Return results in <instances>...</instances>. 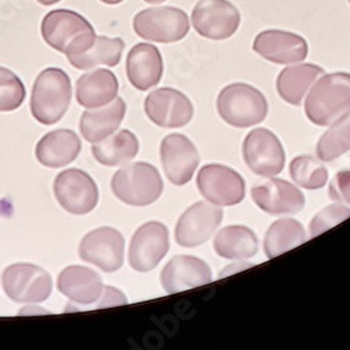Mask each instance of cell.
<instances>
[{"label": "cell", "instance_id": "1", "mask_svg": "<svg viewBox=\"0 0 350 350\" xmlns=\"http://www.w3.org/2000/svg\"><path fill=\"white\" fill-rule=\"evenodd\" d=\"M304 111L311 124L331 126L350 112V73L319 76L311 85Z\"/></svg>", "mask_w": 350, "mask_h": 350}, {"label": "cell", "instance_id": "2", "mask_svg": "<svg viewBox=\"0 0 350 350\" xmlns=\"http://www.w3.org/2000/svg\"><path fill=\"white\" fill-rule=\"evenodd\" d=\"M268 101L254 85L232 83L226 85L217 97L220 118L234 128H251L264 122L268 116Z\"/></svg>", "mask_w": 350, "mask_h": 350}, {"label": "cell", "instance_id": "3", "mask_svg": "<svg viewBox=\"0 0 350 350\" xmlns=\"http://www.w3.org/2000/svg\"><path fill=\"white\" fill-rule=\"evenodd\" d=\"M72 98L69 76L57 68L42 70L36 79L31 94V113L42 125H52L64 118Z\"/></svg>", "mask_w": 350, "mask_h": 350}, {"label": "cell", "instance_id": "4", "mask_svg": "<svg viewBox=\"0 0 350 350\" xmlns=\"http://www.w3.org/2000/svg\"><path fill=\"white\" fill-rule=\"evenodd\" d=\"M163 180L149 163H133L116 171L111 180L113 195L129 206H149L163 193Z\"/></svg>", "mask_w": 350, "mask_h": 350}, {"label": "cell", "instance_id": "5", "mask_svg": "<svg viewBox=\"0 0 350 350\" xmlns=\"http://www.w3.org/2000/svg\"><path fill=\"white\" fill-rule=\"evenodd\" d=\"M191 28L188 14L174 6L150 8L133 17V30L137 37L159 44H174L184 40Z\"/></svg>", "mask_w": 350, "mask_h": 350}, {"label": "cell", "instance_id": "6", "mask_svg": "<svg viewBox=\"0 0 350 350\" xmlns=\"http://www.w3.org/2000/svg\"><path fill=\"white\" fill-rule=\"evenodd\" d=\"M191 20L193 30L200 37L223 41L239 31L241 13L230 0H199Z\"/></svg>", "mask_w": 350, "mask_h": 350}, {"label": "cell", "instance_id": "7", "mask_svg": "<svg viewBox=\"0 0 350 350\" xmlns=\"http://www.w3.org/2000/svg\"><path fill=\"white\" fill-rule=\"evenodd\" d=\"M200 195L216 206H234L245 198L241 174L223 164L203 165L196 177Z\"/></svg>", "mask_w": 350, "mask_h": 350}, {"label": "cell", "instance_id": "8", "mask_svg": "<svg viewBox=\"0 0 350 350\" xmlns=\"http://www.w3.org/2000/svg\"><path fill=\"white\" fill-rule=\"evenodd\" d=\"M2 284L8 297L16 303H42L52 293L51 275L33 264L8 267L2 275Z\"/></svg>", "mask_w": 350, "mask_h": 350}, {"label": "cell", "instance_id": "9", "mask_svg": "<svg viewBox=\"0 0 350 350\" xmlns=\"http://www.w3.org/2000/svg\"><path fill=\"white\" fill-rule=\"evenodd\" d=\"M243 157L259 177H275L284 168L286 153L279 137L267 128L251 131L243 143Z\"/></svg>", "mask_w": 350, "mask_h": 350}, {"label": "cell", "instance_id": "10", "mask_svg": "<svg viewBox=\"0 0 350 350\" xmlns=\"http://www.w3.org/2000/svg\"><path fill=\"white\" fill-rule=\"evenodd\" d=\"M125 239L118 230L100 227L85 234L79 247V256L103 272L112 273L124 265Z\"/></svg>", "mask_w": 350, "mask_h": 350}, {"label": "cell", "instance_id": "11", "mask_svg": "<svg viewBox=\"0 0 350 350\" xmlns=\"http://www.w3.org/2000/svg\"><path fill=\"white\" fill-rule=\"evenodd\" d=\"M53 193L57 203L72 215H87L98 203V188L89 174L81 170H66L55 178Z\"/></svg>", "mask_w": 350, "mask_h": 350}, {"label": "cell", "instance_id": "12", "mask_svg": "<svg viewBox=\"0 0 350 350\" xmlns=\"http://www.w3.org/2000/svg\"><path fill=\"white\" fill-rule=\"evenodd\" d=\"M170 250L168 228L160 221L140 226L129 245V265L137 272L153 271Z\"/></svg>", "mask_w": 350, "mask_h": 350}, {"label": "cell", "instance_id": "13", "mask_svg": "<svg viewBox=\"0 0 350 350\" xmlns=\"http://www.w3.org/2000/svg\"><path fill=\"white\" fill-rule=\"evenodd\" d=\"M144 112L154 125L177 129L192 121L193 105L184 93L171 87H163L152 92L144 100Z\"/></svg>", "mask_w": 350, "mask_h": 350}, {"label": "cell", "instance_id": "14", "mask_svg": "<svg viewBox=\"0 0 350 350\" xmlns=\"http://www.w3.org/2000/svg\"><path fill=\"white\" fill-rule=\"evenodd\" d=\"M223 220V211L211 202H198L188 208L175 227L178 245L195 248L212 239Z\"/></svg>", "mask_w": 350, "mask_h": 350}, {"label": "cell", "instance_id": "15", "mask_svg": "<svg viewBox=\"0 0 350 350\" xmlns=\"http://www.w3.org/2000/svg\"><path fill=\"white\" fill-rule=\"evenodd\" d=\"M160 157L168 181L177 187H183L192 180L200 160L192 140L180 133H172L163 139Z\"/></svg>", "mask_w": 350, "mask_h": 350}, {"label": "cell", "instance_id": "16", "mask_svg": "<svg viewBox=\"0 0 350 350\" xmlns=\"http://www.w3.org/2000/svg\"><path fill=\"white\" fill-rule=\"evenodd\" d=\"M251 198L260 211L272 216L297 215L306 205V198L297 187L271 177L252 187Z\"/></svg>", "mask_w": 350, "mask_h": 350}, {"label": "cell", "instance_id": "17", "mask_svg": "<svg viewBox=\"0 0 350 350\" xmlns=\"http://www.w3.org/2000/svg\"><path fill=\"white\" fill-rule=\"evenodd\" d=\"M252 49L264 59L276 65H295L308 56V44L304 37L286 30H265L259 33Z\"/></svg>", "mask_w": 350, "mask_h": 350}, {"label": "cell", "instance_id": "18", "mask_svg": "<svg viewBox=\"0 0 350 350\" xmlns=\"http://www.w3.org/2000/svg\"><path fill=\"white\" fill-rule=\"evenodd\" d=\"M161 286L167 295L205 286L213 280L212 271L205 260L191 256L177 255L164 267L160 275Z\"/></svg>", "mask_w": 350, "mask_h": 350}, {"label": "cell", "instance_id": "19", "mask_svg": "<svg viewBox=\"0 0 350 350\" xmlns=\"http://www.w3.org/2000/svg\"><path fill=\"white\" fill-rule=\"evenodd\" d=\"M89 31H94V27L90 21L81 14L66 9L49 12L41 23L44 41L61 53H65L70 42H73L79 36Z\"/></svg>", "mask_w": 350, "mask_h": 350}, {"label": "cell", "instance_id": "20", "mask_svg": "<svg viewBox=\"0 0 350 350\" xmlns=\"http://www.w3.org/2000/svg\"><path fill=\"white\" fill-rule=\"evenodd\" d=\"M104 288L105 286L101 276L85 267H68L57 278V290L80 307L96 304L94 307L97 308L104 295Z\"/></svg>", "mask_w": 350, "mask_h": 350}, {"label": "cell", "instance_id": "21", "mask_svg": "<svg viewBox=\"0 0 350 350\" xmlns=\"http://www.w3.org/2000/svg\"><path fill=\"white\" fill-rule=\"evenodd\" d=\"M163 56L153 44L140 42L126 56V76L135 89L146 92L156 87L163 77Z\"/></svg>", "mask_w": 350, "mask_h": 350}, {"label": "cell", "instance_id": "22", "mask_svg": "<svg viewBox=\"0 0 350 350\" xmlns=\"http://www.w3.org/2000/svg\"><path fill=\"white\" fill-rule=\"evenodd\" d=\"M125 113L126 104L120 97L113 98L107 105L89 108L81 115L80 132L87 142H101L120 128L125 118Z\"/></svg>", "mask_w": 350, "mask_h": 350}, {"label": "cell", "instance_id": "23", "mask_svg": "<svg viewBox=\"0 0 350 350\" xmlns=\"http://www.w3.org/2000/svg\"><path fill=\"white\" fill-rule=\"evenodd\" d=\"M81 150L79 136L69 129L46 133L37 144V160L49 168H59L73 163Z\"/></svg>", "mask_w": 350, "mask_h": 350}, {"label": "cell", "instance_id": "24", "mask_svg": "<svg viewBox=\"0 0 350 350\" xmlns=\"http://www.w3.org/2000/svg\"><path fill=\"white\" fill-rule=\"evenodd\" d=\"M120 83L116 76L107 69H97L83 75L76 83V98L84 108L107 105L118 96Z\"/></svg>", "mask_w": 350, "mask_h": 350}, {"label": "cell", "instance_id": "25", "mask_svg": "<svg viewBox=\"0 0 350 350\" xmlns=\"http://www.w3.org/2000/svg\"><path fill=\"white\" fill-rule=\"evenodd\" d=\"M324 75V69L314 64H295L283 69L276 79L280 98L291 105H300L315 80Z\"/></svg>", "mask_w": 350, "mask_h": 350}, {"label": "cell", "instance_id": "26", "mask_svg": "<svg viewBox=\"0 0 350 350\" xmlns=\"http://www.w3.org/2000/svg\"><path fill=\"white\" fill-rule=\"evenodd\" d=\"M125 42L122 38L96 36L84 51L66 56L70 65L80 70H89L101 65L115 68L120 65Z\"/></svg>", "mask_w": 350, "mask_h": 350}, {"label": "cell", "instance_id": "27", "mask_svg": "<svg viewBox=\"0 0 350 350\" xmlns=\"http://www.w3.org/2000/svg\"><path fill=\"white\" fill-rule=\"evenodd\" d=\"M258 239L247 226H227L221 228L213 241L215 252L224 259L245 260L256 255Z\"/></svg>", "mask_w": 350, "mask_h": 350}, {"label": "cell", "instance_id": "28", "mask_svg": "<svg viewBox=\"0 0 350 350\" xmlns=\"http://www.w3.org/2000/svg\"><path fill=\"white\" fill-rule=\"evenodd\" d=\"M139 153V140L128 129L120 131L111 137H105L93 146L96 160L105 167L125 164Z\"/></svg>", "mask_w": 350, "mask_h": 350}, {"label": "cell", "instance_id": "29", "mask_svg": "<svg viewBox=\"0 0 350 350\" xmlns=\"http://www.w3.org/2000/svg\"><path fill=\"white\" fill-rule=\"evenodd\" d=\"M307 241L304 226L295 219H279L268 230L264 251L272 259L290 250H293Z\"/></svg>", "mask_w": 350, "mask_h": 350}, {"label": "cell", "instance_id": "30", "mask_svg": "<svg viewBox=\"0 0 350 350\" xmlns=\"http://www.w3.org/2000/svg\"><path fill=\"white\" fill-rule=\"evenodd\" d=\"M350 150V112L331 125L317 143V157L321 161H334Z\"/></svg>", "mask_w": 350, "mask_h": 350}, {"label": "cell", "instance_id": "31", "mask_svg": "<svg viewBox=\"0 0 350 350\" xmlns=\"http://www.w3.org/2000/svg\"><path fill=\"white\" fill-rule=\"evenodd\" d=\"M290 177L304 189H321L327 185L328 168L312 156H299L291 160Z\"/></svg>", "mask_w": 350, "mask_h": 350}, {"label": "cell", "instance_id": "32", "mask_svg": "<svg viewBox=\"0 0 350 350\" xmlns=\"http://www.w3.org/2000/svg\"><path fill=\"white\" fill-rule=\"evenodd\" d=\"M25 98V89L20 77L0 66V112L17 109Z\"/></svg>", "mask_w": 350, "mask_h": 350}, {"label": "cell", "instance_id": "33", "mask_svg": "<svg viewBox=\"0 0 350 350\" xmlns=\"http://www.w3.org/2000/svg\"><path fill=\"white\" fill-rule=\"evenodd\" d=\"M350 217V209L342 203H334V205L327 206L325 209L321 211L318 215H315L310 223V237L314 239L319 234H323L324 231L338 226L343 220Z\"/></svg>", "mask_w": 350, "mask_h": 350}, {"label": "cell", "instance_id": "34", "mask_svg": "<svg viewBox=\"0 0 350 350\" xmlns=\"http://www.w3.org/2000/svg\"><path fill=\"white\" fill-rule=\"evenodd\" d=\"M329 198L350 206V171L342 170L336 172L329 184Z\"/></svg>", "mask_w": 350, "mask_h": 350}, {"label": "cell", "instance_id": "35", "mask_svg": "<svg viewBox=\"0 0 350 350\" xmlns=\"http://www.w3.org/2000/svg\"><path fill=\"white\" fill-rule=\"evenodd\" d=\"M126 303H128L126 296L122 293L121 290L115 288V287H105L104 288V295H103L101 301L98 303L97 308L113 307V306H124Z\"/></svg>", "mask_w": 350, "mask_h": 350}, {"label": "cell", "instance_id": "36", "mask_svg": "<svg viewBox=\"0 0 350 350\" xmlns=\"http://www.w3.org/2000/svg\"><path fill=\"white\" fill-rule=\"evenodd\" d=\"M252 267H255L254 264H250V262H237V264H231V265H228V267H226L221 272H220V275H219V278H226V276H230V275H234V273H237V272H241V271H245V269H248V268H252Z\"/></svg>", "mask_w": 350, "mask_h": 350}, {"label": "cell", "instance_id": "37", "mask_svg": "<svg viewBox=\"0 0 350 350\" xmlns=\"http://www.w3.org/2000/svg\"><path fill=\"white\" fill-rule=\"evenodd\" d=\"M37 2H38L40 5H42V6H53V5H56V3H59L61 0H37Z\"/></svg>", "mask_w": 350, "mask_h": 350}, {"label": "cell", "instance_id": "38", "mask_svg": "<svg viewBox=\"0 0 350 350\" xmlns=\"http://www.w3.org/2000/svg\"><path fill=\"white\" fill-rule=\"evenodd\" d=\"M100 2H103V3H105V5H109V6H113V5L122 3L124 0H100Z\"/></svg>", "mask_w": 350, "mask_h": 350}, {"label": "cell", "instance_id": "39", "mask_svg": "<svg viewBox=\"0 0 350 350\" xmlns=\"http://www.w3.org/2000/svg\"><path fill=\"white\" fill-rule=\"evenodd\" d=\"M143 2L149 3V5H161L165 2V0H143Z\"/></svg>", "mask_w": 350, "mask_h": 350}, {"label": "cell", "instance_id": "40", "mask_svg": "<svg viewBox=\"0 0 350 350\" xmlns=\"http://www.w3.org/2000/svg\"><path fill=\"white\" fill-rule=\"evenodd\" d=\"M347 2H349V3H350V0H347Z\"/></svg>", "mask_w": 350, "mask_h": 350}]
</instances>
